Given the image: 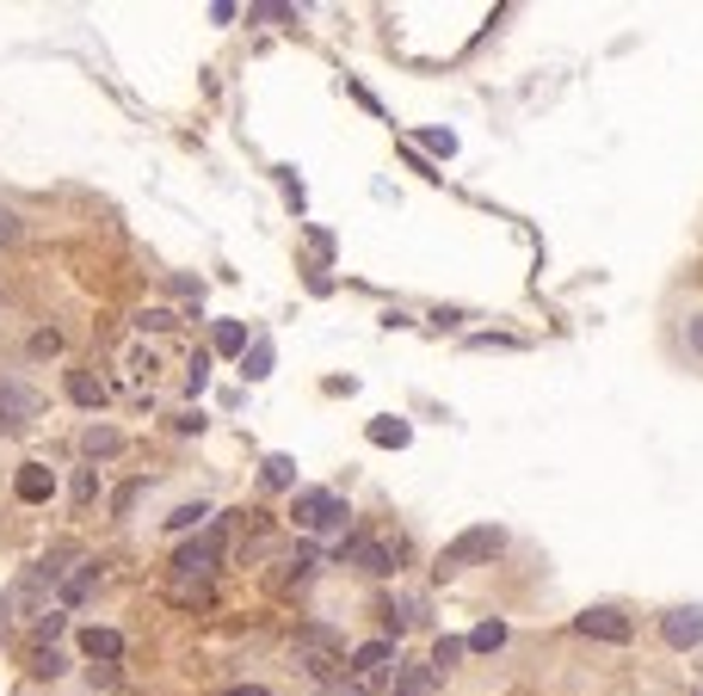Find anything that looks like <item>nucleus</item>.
I'll return each instance as SVG.
<instances>
[{
    "label": "nucleus",
    "mask_w": 703,
    "mask_h": 696,
    "mask_svg": "<svg viewBox=\"0 0 703 696\" xmlns=\"http://www.w3.org/2000/svg\"><path fill=\"white\" fill-rule=\"evenodd\" d=\"M241 370H248L253 382L272 377V339H253V352H241Z\"/></svg>",
    "instance_id": "nucleus-18"
},
{
    "label": "nucleus",
    "mask_w": 703,
    "mask_h": 696,
    "mask_svg": "<svg viewBox=\"0 0 703 696\" xmlns=\"http://www.w3.org/2000/svg\"><path fill=\"white\" fill-rule=\"evenodd\" d=\"M191 524H210V506H204V499H198V506H179V511L167 518V530H191Z\"/></svg>",
    "instance_id": "nucleus-22"
},
{
    "label": "nucleus",
    "mask_w": 703,
    "mask_h": 696,
    "mask_svg": "<svg viewBox=\"0 0 703 696\" xmlns=\"http://www.w3.org/2000/svg\"><path fill=\"white\" fill-rule=\"evenodd\" d=\"M580 635H599V641H629L636 629H629V617L617 610V604H592V610H580Z\"/></svg>",
    "instance_id": "nucleus-7"
},
{
    "label": "nucleus",
    "mask_w": 703,
    "mask_h": 696,
    "mask_svg": "<svg viewBox=\"0 0 703 696\" xmlns=\"http://www.w3.org/2000/svg\"><path fill=\"white\" fill-rule=\"evenodd\" d=\"M389 659H396V641H364L359 654H352V678H389Z\"/></svg>",
    "instance_id": "nucleus-9"
},
{
    "label": "nucleus",
    "mask_w": 703,
    "mask_h": 696,
    "mask_svg": "<svg viewBox=\"0 0 703 696\" xmlns=\"http://www.w3.org/2000/svg\"><path fill=\"white\" fill-rule=\"evenodd\" d=\"M80 444H87V456H112V451H117V432H112V426H93Z\"/></svg>",
    "instance_id": "nucleus-21"
},
{
    "label": "nucleus",
    "mask_w": 703,
    "mask_h": 696,
    "mask_svg": "<svg viewBox=\"0 0 703 696\" xmlns=\"http://www.w3.org/2000/svg\"><path fill=\"white\" fill-rule=\"evenodd\" d=\"M432 666H407V672L396 678V696H432Z\"/></svg>",
    "instance_id": "nucleus-15"
},
{
    "label": "nucleus",
    "mask_w": 703,
    "mask_h": 696,
    "mask_svg": "<svg viewBox=\"0 0 703 696\" xmlns=\"http://www.w3.org/2000/svg\"><path fill=\"white\" fill-rule=\"evenodd\" d=\"M80 654L87 659H105V666H112V659H124V635H117V629H80Z\"/></svg>",
    "instance_id": "nucleus-11"
},
{
    "label": "nucleus",
    "mask_w": 703,
    "mask_h": 696,
    "mask_svg": "<svg viewBox=\"0 0 703 696\" xmlns=\"http://www.w3.org/2000/svg\"><path fill=\"white\" fill-rule=\"evenodd\" d=\"M38 414H43V395H38V389H25V382H7V389H0V438L25 432Z\"/></svg>",
    "instance_id": "nucleus-4"
},
{
    "label": "nucleus",
    "mask_w": 703,
    "mask_h": 696,
    "mask_svg": "<svg viewBox=\"0 0 703 696\" xmlns=\"http://www.w3.org/2000/svg\"><path fill=\"white\" fill-rule=\"evenodd\" d=\"M266 488H297V463H290V456H266Z\"/></svg>",
    "instance_id": "nucleus-19"
},
{
    "label": "nucleus",
    "mask_w": 703,
    "mask_h": 696,
    "mask_svg": "<svg viewBox=\"0 0 703 696\" xmlns=\"http://www.w3.org/2000/svg\"><path fill=\"white\" fill-rule=\"evenodd\" d=\"M290 518H297V530H334V524H346V499L327 488H303Z\"/></svg>",
    "instance_id": "nucleus-3"
},
{
    "label": "nucleus",
    "mask_w": 703,
    "mask_h": 696,
    "mask_svg": "<svg viewBox=\"0 0 703 696\" xmlns=\"http://www.w3.org/2000/svg\"><path fill=\"white\" fill-rule=\"evenodd\" d=\"M407 419H377V426H371V444H382V451H401V444H407Z\"/></svg>",
    "instance_id": "nucleus-16"
},
{
    "label": "nucleus",
    "mask_w": 703,
    "mask_h": 696,
    "mask_svg": "<svg viewBox=\"0 0 703 696\" xmlns=\"http://www.w3.org/2000/svg\"><path fill=\"white\" fill-rule=\"evenodd\" d=\"M32 352H38V358H57V352H62V333H38V339H32Z\"/></svg>",
    "instance_id": "nucleus-25"
},
{
    "label": "nucleus",
    "mask_w": 703,
    "mask_h": 696,
    "mask_svg": "<svg viewBox=\"0 0 703 696\" xmlns=\"http://www.w3.org/2000/svg\"><path fill=\"white\" fill-rule=\"evenodd\" d=\"M500 548H506V530H500V524H476V530H463L456 543H444L438 567H444V573H463V567H476V561H494Z\"/></svg>",
    "instance_id": "nucleus-1"
},
{
    "label": "nucleus",
    "mask_w": 703,
    "mask_h": 696,
    "mask_svg": "<svg viewBox=\"0 0 703 696\" xmlns=\"http://www.w3.org/2000/svg\"><path fill=\"white\" fill-rule=\"evenodd\" d=\"M297 666H303L309 678H334L346 666L340 635H334V629H303V635H297Z\"/></svg>",
    "instance_id": "nucleus-2"
},
{
    "label": "nucleus",
    "mask_w": 703,
    "mask_h": 696,
    "mask_svg": "<svg viewBox=\"0 0 703 696\" xmlns=\"http://www.w3.org/2000/svg\"><path fill=\"white\" fill-rule=\"evenodd\" d=\"M340 555H346L352 567H359V573H377V580H382V573H396V561H389V548H382V543H371V536H352V543H346Z\"/></svg>",
    "instance_id": "nucleus-8"
},
{
    "label": "nucleus",
    "mask_w": 703,
    "mask_h": 696,
    "mask_svg": "<svg viewBox=\"0 0 703 696\" xmlns=\"http://www.w3.org/2000/svg\"><path fill=\"white\" fill-rule=\"evenodd\" d=\"M210 345L235 358V352H248V327H241V320H216V333H210Z\"/></svg>",
    "instance_id": "nucleus-12"
},
{
    "label": "nucleus",
    "mask_w": 703,
    "mask_h": 696,
    "mask_svg": "<svg viewBox=\"0 0 703 696\" xmlns=\"http://www.w3.org/2000/svg\"><path fill=\"white\" fill-rule=\"evenodd\" d=\"M38 672H43V678H62V672H68V659H62L57 647H43V654H38Z\"/></svg>",
    "instance_id": "nucleus-24"
},
{
    "label": "nucleus",
    "mask_w": 703,
    "mask_h": 696,
    "mask_svg": "<svg viewBox=\"0 0 703 696\" xmlns=\"http://www.w3.org/2000/svg\"><path fill=\"white\" fill-rule=\"evenodd\" d=\"M463 647H476V654H500V647H506V622H481Z\"/></svg>",
    "instance_id": "nucleus-17"
},
{
    "label": "nucleus",
    "mask_w": 703,
    "mask_h": 696,
    "mask_svg": "<svg viewBox=\"0 0 703 696\" xmlns=\"http://www.w3.org/2000/svg\"><path fill=\"white\" fill-rule=\"evenodd\" d=\"M419 142H426L432 154H444V161L456 154V136H451V130H419Z\"/></svg>",
    "instance_id": "nucleus-23"
},
{
    "label": "nucleus",
    "mask_w": 703,
    "mask_h": 696,
    "mask_svg": "<svg viewBox=\"0 0 703 696\" xmlns=\"http://www.w3.org/2000/svg\"><path fill=\"white\" fill-rule=\"evenodd\" d=\"M679 339H685V352H691V358H703V302H691V308H685Z\"/></svg>",
    "instance_id": "nucleus-13"
},
{
    "label": "nucleus",
    "mask_w": 703,
    "mask_h": 696,
    "mask_svg": "<svg viewBox=\"0 0 703 696\" xmlns=\"http://www.w3.org/2000/svg\"><path fill=\"white\" fill-rule=\"evenodd\" d=\"M216 555H223V518H210L204 536L173 555V567H179V573H204V567H216Z\"/></svg>",
    "instance_id": "nucleus-6"
},
{
    "label": "nucleus",
    "mask_w": 703,
    "mask_h": 696,
    "mask_svg": "<svg viewBox=\"0 0 703 696\" xmlns=\"http://www.w3.org/2000/svg\"><path fill=\"white\" fill-rule=\"evenodd\" d=\"M228 696H272V691H260V684H235Z\"/></svg>",
    "instance_id": "nucleus-27"
},
{
    "label": "nucleus",
    "mask_w": 703,
    "mask_h": 696,
    "mask_svg": "<svg viewBox=\"0 0 703 696\" xmlns=\"http://www.w3.org/2000/svg\"><path fill=\"white\" fill-rule=\"evenodd\" d=\"M13 493H20L25 506H43V499L57 493V474L43 469V463H25V469H20V481H13Z\"/></svg>",
    "instance_id": "nucleus-10"
},
{
    "label": "nucleus",
    "mask_w": 703,
    "mask_h": 696,
    "mask_svg": "<svg viewBox=\"0 0 703 696\" xmlns=\"http://www.w3.org/2000/svg\"><path fill=\"white\" fill-rule=\"evenodd\" d=\"M68 395H75L80 407H105V382L87 377V370H75V377H68Z\"/></svg>",
    "instance_id": "nucleus-14"
},
{
    "label": "nucleus",
    "mask_w": 703,
    "mask_h": 696,
    "mask_svg": "<svg viewBox=\"0 0 703 696\" xmlns=\"http://www.w3.org/2000/svg\"><path fill=\"white\" fill-rule=\"evenodd\" d=\"M661 641L666 647H679V654L703 647V604H673V610L661 617Z\"/></svg>",
    "instance_id": "nucleus-5"
},
{
    "label": "nucleus",
    "mask_w": 703,
    "mask_h": 696,
    "mask_svg": "<svg viewBox=\"0 0 703 696\" xmlns=\"http://www.w3.org/2000/svg\"><path fill=\"white\" fill-rule=\"evenodd\" d=\"M20 241V216H13V210H0V246H13Z\"/></svg>",
    "instance_id": "nucleus-26"
},
{
    "label": "nucleus",
    "mask_w": 703,
    "mask_h": 696,
    "mask_svg": "<svg viewBox=\"0 0 703 696\" xmlns=\"http://www.w3.org/2000/svg\"><path fill=\"white\" fill-rule=\"evenodd\" d=\"M463 654H469V647H463V641H456V635H444V641H438V647H432V672H451V666H456V659H463Z\"/></svg>",
    "instance_id": "nucleus-20"
}]
</instances>
